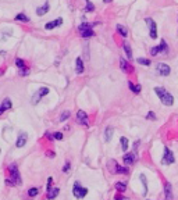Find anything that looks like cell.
<instances>
[{
    "label": "cell",
    "mask_w": 178,
    "mask_h": 200,
    "mask_svg": "<svg viewBox=\"0 0 178 200\" xmlns=\"http://www.w3.org/2000/svg\"><path fill=\"white\" fill-rule=\"evenodd\" d=\"M8 171H10V176L6 179L7 185H11V186H15V185H21L22 183V179H21V175H19L18 167L17 164H10L8 165Z\"/></svg>",
    "instance_id": "6da1fadb"
},
{
    "label": "cell",
    "mask_w": 178,
    "mask_h": 200,
    "mask_svg": "<svg viewBox=\"0 0 178 200\" xmlns=\"http://www.w3.org/2000/svg\"><path fill=\"white\" fill-rule=\"evenodd\" d=\"M154 92L156 94L159 96V99L161 100V103L164 104V106H172L174 104V97H172V94H170L167 90H165L164 88H154Z\"/></svg>",
    "instance_id": "7a4b0ae2"
},
{
    "label": "cell",
    "mask_w": 178,
    "mask_h": 200,
    "mask_svg": "<svg viewBox=\"0 0 178 200\" xmlns=\"http://www.w3.org/2000/svg\"><path fill=\"white\" fill-rule=\"evenodd\" d=\"M72 194H74V197H76V199H83V197L88 194V189L83 188L79 182H75L74 186H72Z\"/></svg>",
    "instance_id": "3957f363"
},
{
    "label": "cell",
    "mask_w": 178,
    "mask_h": 200,
    "mask_svg": "<svg viewBox=\"0 0 178 200\" xmlns=\"http://www.w3.org/2000/svg\"><path fill=\"white\" fill-rule=\"evenodd\" d=\"M174 161H175L174 153H172L167 146H164V153H163V157H161V164H164V165H170V164H174Z\"/></svg>",
    "instance_id": "277c9868"
},
{
    "label": "cell",
    "mask_w": 178,
    "mask_h": 200,
    "mask_svg": "<svg viewBox=\"0 0 178 200\" xmlns=\"http://www.w3.org/2000/svg\"><path fill=\"white\" fill-rule=\"evenodd\" d=\"M49 93V88H40L36 93L32 96V100H31V103L35 106V104H38L39 101H40V99L43 97V96H46V94Z\"/></svg>",
    "instance_id": "5b68a950"
},
{
    "label": "cell",
    "mask_w": 178,
    "mask_h": 200,
    "mask_svg": "<svg viewBox=\"0 0 178 200\" xmlns=\"http://www.w3.org/2000/svg\"><path fill=\"white\" fill-rule=\"evenodd\" d=\"M76 121H78V124L83 125V126H89V117L88 114L82 110H78L76 112Z\"/></svg>",
    "instance_id": "8992f818"
},
{
    "label": "cell",
    "mask_w": 178,
    "mask_h": 200,
    "mask_svg": "<svg viewBox=\"0 0 178 200\" xmlns=\"http://www.w3.org/2000/svg\"><path fill=\"white\" fill-rule=\"evenodd\" d=\"M145 21H146L147 26H149V35H150V38H152V39H156V38H157V26H156V22H154L152 18H146Z\"/></svg>",
    "instance_id": "52a82bcc"
},
{
    "label": "cell",
    "mask_w": 178,
    "mask_h": 200,
    "mask_svg": "<svg viewBox=\"0 0 178 200\" xmlns=\"http://www.w3.org/2000/svg\"><path fill=\"white\" fill-rule=\"evenodd\" d=\"M111 162H113V168H108L113 174H124V175H127L129 171H128L127 167H122V165H120V164H117V162L114 161V160H111Z\"/></svg>",
    "instance_id": "ba28073f"
},
{
    "label": "cell",
    "mask_w": 178,
    "mask_h": 200,
    "mask_svg": "<svg viewBox=\"0 0 178 200\" xmlns=\"http://www.w3.org/2000/svg\"><path fill=\"white\" fill-rule=\"evenodd\" d=\"M156 68H157V72H159L161 76H168L170 72H171V68H170L167 64H164V63H159Z\"/></svg>",
    "instance_id": "9c48e42d"
},
{
    "label": "cell",
    "mask_w": 178,
    "mask_h": 200,
    "mask_svg": "<svg viewBox=\"0 0 178 200\" xmlns=\"http://www.w3.org/2000/svg\"><path fill=\"white\" fill-rule=\"evenodd\" d=\"M135 161H136V153H135V151L127 153V154L124 156V164H125V165H132Z\"/></svg>",
    "instance_id": "30bf717a"
},
{
    "label": "cell",
    "mask_w": 178,
    "mask_h": 200,
    "mask_svg": "<svg viewBox=\"0 0 178 200\" xmlns=\"http://www.w3.org/2000/svg\"><path fill=\"white\" fill-rule=\"evenodd\" d=\"M26 140H28V135H26L25 132H21V133H19V136H18V139H17V142H15V146L19 149V147L25 146Z\"/></svg>",
    "instance_id": "8fae6325"
},
{
    "label": "cell",
    "mask_w": 178,
    "mask_h": 200,
    "mask_svg": "<svg viewBox=\"0 0 178 200\" xmlns=\"http://www.w3.org/2000/svg\"><path fill=\"white\" fill-rule=\"evenodd\" d=\"M164 194H165V200H172L174 196H172V186L170 182H165L164 185Z\"/></svg>",
    "instance_id": "7c38bea8"
},
{
    "label": "cell",
    "mask_w": 178,
    "mask_h": 200,
    "mask_svg": "<svg viewBox=\"0 0 178 200\" xmlns=\"http://www.w3.org/2000/svg\"><path fill=\"white\" fill-rule=\"evenodd\" d=\"M61 24H63V18H57V19H54V21H50V22H47V24L44 25V28H46L47 31H50V29L56 28V26H60Z\"/></svg>",
    "instance_id": "4fadbf2b"
},
{
    "label": "cell",
    "mask_w": 178,
    "mask_h": 200,
    "mask_svg": "<svg viewBox=\"0 0 178 200\" xmlns=\"http://www.w3.org/2000/svg\"><path fill=\"white\" fill-rule=\"evenodd\" d=\"M58 193H60V189H58V188H51L50 190L47 192L46 197H47V200H53L54 197H57Z\"/></svg>",
    "instance_id": "5bb4252c"
},
{
    "label": "cell",
    "mask_w": 178,
    "mask_h": 200,
    "mask_svg": "<svg viewBox=\"0 0 178 200\" xmlns=\"http://www.w3.org/2000/svg\"><path fill=\"white\" fill-rule=\"evenodd\" d=\"M75 72L76 74H82L83 72V63L81 57H76L75 60Z\"/></svg>",
    "instance_id": "9a60e30c"
},
{
    "label": "cell",
    "mask_w": 178,
    "mask_h": 200,
    "mask_svg": "<svg viewBox=\"0 0 178 200\" xmlns=\"http://www.w3.org/2000/svg\"><path fill=\"white\" fill-rule=\"evenodd\" d=\"M120 67L121 69L124 71V72H132V68H131V65L127 63V60H124V58H120Z\"/></svg>",
    "instance_id": "2e32d148"
},
{
    "label": "cell",
    "mask_w": 178,
    "mask_h": 200,
    "mask_svg": "<svg viewBox=\"0 0 178 200\" xmlns=\"http://www.w3.org/2000/svg\"><path fill=\"white\" fill-rule=\"evenodd\" d=\"M114 188H115V190H117V192L124 193V192L127 190V183H125V182H117V183L114 185Z\"/></svg>",
    "instance_id": "e0dca14e"
},
{
    "label": "cell",
    "mask_w": 178,
    "mask_h": 200,
    "mask_svg": "<svg viewBox=\"0 0 178 200\" xmlns=\"http://www.w3.org/2000/svg\"><path fill=\"white\" fill-rule=\"evenodd\" d=\"M115 28H117V32H118V33H120L122 38H127L128 36V29L125 28V26H124V25L118 24L117 26H115Z\"/></svg>",
    "instance_id": "ac0fdd59"
},
{
    "label": "cell",
    "mask_w": 178,
    "mask_h": 200,
    "mask_svg": "<svg viewBox=\"0 0 178 200\" xmlns=\"http://www.w3.org/2000/svg\"><path fill=\"white\" fill-rule=\"evenodd\" d=\"M122 49H124V51H125L127 57L129 58V60H131L134 56H132V50H131V46H129V43H127V42H125V43H122Z\"/></svg>",
    "instance_id": "d6986e66"
},
{
    "label": "cell",
    "mask_w": 178,
    "mask_h": 200,
    "mask_svg": "<svg viewBox=\"0 0 178 200\" xmlns=\"http://www.w3.org/2000/svg\"><path fill=\"white\" fill-rule=\"evenodd\" d=\"M96 24H99V22H92V24H89V22H83V24H81L79 26H78V31L81 32L83 31V29H92V26Z\"/></svg>",
    "instance_id": "ffe728a7"
},
{
    "label": "cell",
    "mask_w": 178,
    "mask_h": 200,
    "mask_svg": "<svg viewBox=\"0 0 178 200\" xmlns=\"http://www.w3.org/2000/svg\"><path fill=\"white\" fill-rule=\"evenodd\" d=\"M47 11H49V3H46L44 6L36 8V14H38V15H43V14H46Z\"/></svg>",
    "instance_id": "44dd1931"
},
{
    "label": "cell",
    "mask_w": 178,
    "mask_h": 200,
    "mask_svg": "<svg viewBox=\"0 0 178 200\" xmlns=\"http://www.w3.org/2000/svg\"><path fill=\"white\" fill-rule=\"evenodd\" d=\"M111 136H113V128H111V126H107V128H106V132H104V140H106V142H110V140H111Z\"/></svg>",
    "instance_id": "7402d4cb"
},
{
    "label": "cell",
    "mask_w": 178,
    "mask_h": 200,
    "mask_svg": "<svg viewBox=\"0 0 178 200\" xmlns=\"http://www.w3.org/2000/svg\"><path fill=\"white\" fill-rule=\"evenodd\" d=\"M157 49H159V53L161 51V53H167L168 51V47H167V43H165L164 39H161V42H160V44L157 46Z\"/></svg>",
    "instance_id": "603a6c76"
},
{
    "label": "cell",
    "mask_w": 178,
    "mask_h": 200,
    "mask_svg": "<svg viewBox=\"0 0 178 200\" xmlns=\"http://www.w3.org/2000/svg\"><path fill=\"white\" fill-rule=\"evenodd\" d=\"M11 106H13L11 100H10V99H4V100H3V104H1L0 107H1L4 111H6V110H10V108H11Z\"/></svg>",
    "instance_id": "cb8c5ba5"
},
{
    "label": "cell",
    "mask_w": 178,
    "mask_h": 200,
    "mask_svg": "<svg viewBox=\"0 0 178 200\" xmlns=\"http://www.w3.org/2000/svg\"><path fill=\"white\" fill-rule=\"evenodd\" d=\"M120 143H121V149H122V151H127V149H128V139H127V138L121 136Z\"/></svg>",
    "instance_id": "d4e9b609"
},
{
    "label": "cell",
    "mask_w": 178,
    "mask_h": 200,
    "mask_svg": "<svg viewBox=\"0 0 178 200\" xmlns=\"http://www.w3.org/2000/svg\"><path fill=\"white\" fill-rule=\"evenodd\" d=\"M93 35H95L93 29H83V31H81V36L82 38H92Z\"/></svg>",
    "instance_id": "484cf974"
},
{
    "label": "cell",
    "mask_w": 178,
    "mask_h": 200,
    "mask_svg": "<svg viewBox=\"0 0 178 200\" xmlns=\"http://www.w3.org/2000/svg\"><path fill=\"white\" fill-rule=\"evenodd\" d=\"M128 86H129V89L132 90L134 93H139L140 89H142V88H140V85H134L132 82H128Z\"/></svg>",
    "instance_id": "4316f807"
},
{
    "label": "cell",
    "mask_w": 178,
    "mask_h": 200,
    "mask_svg": "<svg viewBox=\"0 0 178 200\" xmlns=\"http://www.w3.org/2000/svg\"><path fill=\"white\" fill-rule=\"evenodd\" d=\"M15 19H17V21H22V22H29V18L26 17L24 12H19V14H17V15H15Z\"/></svg>",
    "instance_id": "83f0119b"
},
{
    "label": "cell",
    "mask_w": 178,
    "mask_h": 200,
    "mask_svg": "<svg viewBox=\"0 0 178 200\" xmlns=\"http://www.w3.org/2000/svg\"><path fill=\"white\" fill-rule=\"evenodd\" d=\"M38 193H39L38 188H29L28 189V196L29 197H35V196H38Z\"/></svg>",
    "instance_id": "f1b7e54d"
},
{
    "label": "cell",
    "mask_w": 178,
    "mask_h": 200,
    "mask_svg": "<svg viewBox=\"0 0 178 200\" xmlns=\"http://www.w3.org/2000/svg\"><path fill=\"white\" fill-rule=\"evenodd\" d=\"M70 115H71V112L68 111V110L63 111V112H61V115H60V122H64L65 119H68V118H70Z\"/></svg>",
    "instance_id": "f546056e"
},
{
    "label": "cell",
    "mask_w": 178,
    "mask_h": 200,
    "mask_svg": "<svg viewBox=\"0 0 178 200\" xmlns=\"http://www.w3.org/2000/svg\"><path fill=\"white\" fill-rule=\"evenodd\" d=\"M15 65H17L19 69L26 68V67H25V61H24L22 58H15Z\"/></svg>",
    "instance_id": "4dcf8cb0"
},
{
    "label": "cell",
    "mask_w": 178,
    "mask_h": 200,
    "mask_svg": "<svg viewBox=\"0 0 178 200\" xmlns=\"http://www.w3.org/2000/svg\"><path fill=\"white\" fill-rule=\"evenodd\" d=\"M140 181H142V185H143V194H146L147 193V182H146V178H145L143 174L140 175Z\"/></svg>",
    "instance_id": "1f68e13d"
},
{
    "label": "cell",
    "mask_w": 178,
    "mask_h": 200,
    "mask_svg": "<svg viewBox=\"0 0 178 200\" xmlns=\"http://www.w3.org/2000/svg\"><path fill=\"white\" fill-rule=\"evenodd\" d=\"M93 10H95V6H93V4L88 0V1H86V6H85V11L90 12V11H93Z\"/></svg>",
    "instance_id": "d6a6232c"
},
{
    "label": "cell",
    "mask_w": 178,
    "mask_h": 200,
    "mask_svg": "<svg viewBox=\"0 0 178 200\" xmlns=\"http://www.w3.org/2000/svg\"><path fill=\"white\" fill-rule=\"evenodd\" d=\"M138 63L142 65H150V60H147V58H138Z\"/></svg>",
    "instance_id": "836d02e7"
},
{
    "label": "cell",
    "mask_w": 178,
    "mask_h": 200,
    "mask_svg": "<svg viewBox=\"0 0 178 200\" xmlns=\"http://www.w3.org/2000/svg\"><path fill=\"white\" fill-rule=\"evenodd\" d=\"M53 138H54L56 140H61V139H63V133H61V132H54V133H53Z\"/></svg>",
    "instance_id": "e575fe53"
},
{
    "label": "cell",
    "mask_w": 178,
    "mask_h": 200,
    "mask_svg": "<svg viewBox=\"0 0 178 200\" xmlns=\"http://www.w3.org/2000/svg\"><path fill=\"white\" fill-rule=\"evenodd\" d=\"M28 74H29V69H28V68H22V69H19V75H22V76H26Z\"/></svg>",
    "instance_id": "d590c367"
},
{
    "label": "cell",
    "mask_w": 178,
    "mask_h": 200,
    "mask_svg": "<svg viewBox=\"0 0 178 200\" xmlns=\"http://www.w3.org/2000/svg\"><path fill=\"white\" fill-rule=\"evenodd\" d=\"M51 182H53V178H49V179H47V185H46V190H47V192H49V190H50L51 189Z\"/></svg>",
    "instance_id": "8d00e7d4"
},
{
    "label": "cell",
    "mask_w": 178,
    "mask_h": 200,
    "mask_svg": "<svg viewBox=\"0 0 178 200\" xmlns=\"http://www.w3.org/2000/svg\"><path fill=\"white\" fill-rule=\"evenodd\" d=\"M157 53H159V49H157V46H156V47H152V49H150V56H156Z\"/></svg>",
    "instance_id": "74e56055"
},
{
    "label": "cell",
    "mask_w": 178,
    "mask_h": 200,
    "mask_svg": "<svg viewBox=\"0 0 178 200\" xmlns=\"http://www.w3.org/2000/svg\"><path fill=\"white\" fill-rule=\"evenodd\" d=\"M46 156H47V157H50V158H53V157L56 156V153H54L53 150H47V151H46Z\"/></svg>",
    "instance_id": "f35d334b"
},
{
    "label": "cell",
    "mask_w": 178,
    "mask_h": 200,
    "mask_svg": "<svg viewBox=\"0 0 178 200\" xmlns=\"http://www.w3.org/2000/svg\"><path fill=\"white\" fill-rule=\"evenodd\" d=\"M146 118H147V119H156V115H154V114H153V112L150 111V112H147Z\"/></svg>",
    "instance_id": "ab89813d"
},
{
    "label": "cell",
    "mask_w": 178,
    "mask_h": 200,
    "mask_svg": "<svg viewBox=\"0 0 178 200\" xmlns=\"http://www.w3.org/2000/svg\"><path fill=\"white\" fill-rule=\"evenodd\" d=\"M70 171V162H65V165H64L63 168V172H68Z\"/></svg>",
    "instance_id": "60d3db41"
},
{
    "label": "cell",
    "mask_w": 178,
    "mask_h": 200,
    "mask_svg": "<svg viewBox=\"0 0 178 200\" xmlns=\"http://www.w3.org/2000/svg\"><path fill=\"white\" fill-rule=\"evenodd\" d=\"M44 136L47 138V139H50V140H54V138H53V135H51V132H46Z\"/></svg>",
    "instance_id": "b9f144b4"
},
{
    "label": "cell",
    "mask_w": 178,
    "mask_h": 200,
    "mask_svg": "<svg viewBox=\"0 0 178 200\" xmlns=\"http://www.w3.org/2000/svg\"><path fill=\"white\" fill-rule=\"evenodd\" d=\"M115 200H129L128 197H124V196H121V194H117L115 196Z\"/></svg>",
    "instance_id": "7bdbcfd3"
},
{
    "label": "cell",
    "mask_w": 178,
    "mask_h": 200,
    "mask_svg": "<svg viewBox=\"0 0 178 200\" xmlns=\"http://www.w3.org/2000/svg\"><path fill=\"white\" fill-rule=\"evenodd\" d=\"M103 1H104V3H110L111 0H103Z\"/></svg>",
    "instance_id": "ee69618b"
},
{
    "label": "cell",
    "mask_w": 178,
    "mask_h": 200,
    "mask_svg": "<svg viewBox=\"0 0 178 200\" xmlns=\"http://www.w3.org/2000/svg\"><path fill=\"white\" fill-rule=\"evenodd\" d=\"M0 151H1V149H0Z\"/></svg>",
    "instance_id": "f6af8a7d"
},
{
    "label": "cell",
    "mask_w": 178,
    "mask_h": 200,
    "mask_svg": "<svg viewBox=\"0 0 178 200\" xmlns=\"http://www.w3.org/2000/svg\"><path fill=\"white\" fill-rule=\"evenodd\" d=\"M86 1H88V0H86Z\"/></svg>",
    "instance_id": "bcb514c9"
}]
</instances>
